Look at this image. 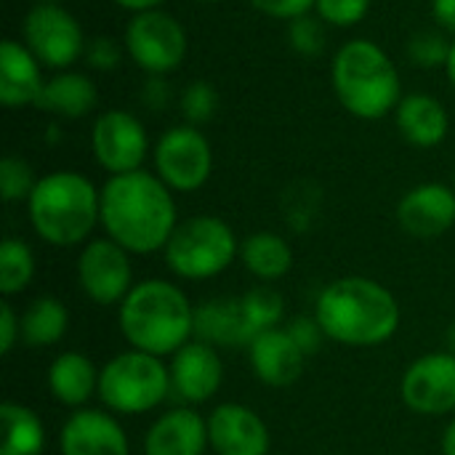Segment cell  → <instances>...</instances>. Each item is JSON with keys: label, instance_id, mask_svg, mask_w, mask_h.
Masks as SVG:
<instances>
[{"label": "cell", "instance_id": "44dd1931", "mask_svg": "<svg viewBox=\"0 0 455 455\" xmlns=\"http://www.w3.org/2000/svg\"><path fill=\"white\" fill-rule=\"evenodd\" d=\"M400 136L419 149H435L448 139L451 117L445 104L432 93H405L395 109Z\"/></svg>", "mask_w": 455, "mask_h": 455}, {"label": "cell", "instance_id": "277c9868", "mask_svg": "<svg viewBox=\"0 0 455 455\" xmlns=\"http://www.w3.org/2000/svg\"><path fill=\"white\" fill-rule=\"evenodd\" d=\"M331 85L339 104L357 120H381L395 115L405 96L392 56L368 37L347 40L333 53Z\"/></svg>", "mask_w": 455, "mask_h": 455}, {"label": "cell", "instance_id": "30bf717a", "mask_svg": "<svg viewBox=\"0 0 455 455\" xmlns=\"http://www.w3.org/2000/svg\"><path fill=\"white\" fill-rule=\"evenodd\" d=\"M155 173L173 192H197L213 173V147L208 136L189 123L168 128L152 149Z\"/></svg>", "mask_w": 455, "mask_h": 455}, {"label": "cell", "instance_id": "cb8c5ba5", "mask_svg": "<svg viewBox=\"0 0 455 455\" xmlns=\"http://www.w3.org/2000/svg\"><path fill=\"white\" fill-rule=\"evenodd\" d=\"M195 336L211 347H248L253 339L240 299H211L195 307Z\"/></svg>", "mask_w": 455, "mask_h": 455}, {"label": "cell", "instance_id": "d590c367", "mask_svg": "<svg viewBox=\"0 0 455 455\" xmlns=\"http://www.w3.org/2000/svg\"><path fill=\"white\" fill-rule=\"evenodd\" d=\"M248 3L259 13L269 19H283V21H293L315 11V0H248Z\"/></svg>", "mask_w": 455, "mask_h": 455}, {"label": "cell", "instance_id": "6da1fadb", "mask_svg": "<svg viewBox=\"0 0 455 455\" xmlns=\"http://www.w3.org/2000/svg\"><path fill=\"white\" fill-rule=\"evenodd\" d=\"M101 227L128 253L147 256L165 251L179 227L173 189L144 168L109 176L101 187Z\"/></svg>", "mask_w": 455, "mask_h": 455}, {"label": "cell", "instance_id": "1f68e13d", "mask_svg": "<svg viewBox=\"0 0 455 455\" xmlns=\"http://www.w3.org/2000/svg\"><path fill=\"white\" fill-rule=\"evenodd\" d=\"M328 24L312 11L307 16H299L293 21H288V45L299 53V56H320L325 51V40H328Z\"/></svg>", "mask_w": 455, "mask_h": 455}, {"label": "cell", "instance_id": "f35d334b", "mask_svg": "<svg viewBox=\"0 0 455 455\" xmlns=\"http://www.w3.org/2000/svg\"><path fill=\"white\" fill-rule=\"evenodd\" d=\"M141 99H144L147 107L163 109V104H168V99H171V91H168L165 77H147V83L141 88Z\"/></svg>", "mask_w": 455, "mask_h": 455}, {"label": "cell", "instance_id": "3957f363", "mask_svg": "<svg viewBox=\"0 0 455 455\" xmlns=\"http://www.w3.org/2000/svg\"><path fill=\"white\" fill-rule=\"evenodd\" d=\"M117 325L131 349L173 357L195 333V307L187 293L168 280H141L117 309Z\"/></svg>", "mask_w": 455, "mask_h": 455}, {"label": "cell", "instance_id": "e0dca14e", "mask_svg": "<svg viewBox=\"0 0 455 455\" xmlns=\"http://www.w3.org/2000/svg\"><path fill=\"white\" fill-rule=\"evenodd\" d=\"M221 379V357L205 341H189L171 357V384L184 403H208L219 392Z\"/></svg>", "mask_w": 455, "mask_h": 455}, {"label": "cell", "instance_id": "b9f144b4", "mask_svg": "<svg viewBox=\"0 0 455 455\" xmlns=\"http://www.w3.org/2000/svg\"><path fill=\"white\" fill-rule=\"evenodd\" d=\"M443 455H455V419L443 435Z\"/></svg>", "mask_w": 455, "mask_h": 455}, {"label": "cell", "instance_id": "4fadbf2b", "mask_svg": "<svg viewBox=\"0 0 455 455\" xmlns=\"http://www.w3.org/2000/svg\"><path fill=\"white\" fill-rule=\"evenodd\" d=\"M403 403L419 416H445L455 411V355L432 352L419 357L403 376Z\"/></svg>", "mask_w": 455, "mask_h": 455}, {"label": "cell", "instance_id": "5b68a950", "mask_svg": "<svg viewBox=\"0 0 455 455\" xmlns=\"http://www.w3.org/2000/svg\"><path fill=\"white\" fill-rule=\"evenodd\" d=\"M27 213L43 243L75 248L101 224V189L77 171H53L37 179L27 200Z\"/></svg>", "mask_w": 455, "mask_h": 455}, {"label": "cell", "instance_id": "7402d4cb", "mask_svg": "<svg viewBox=\"0 0 455 455\" xmlns=\"http://www.w3.org/2000/svg\"><path fill=\"white\" fill-rule=\"evenodd\" d=\"M51 397L67 408L80 411L93 395H99V371L80 352H61L48 368Z\"/></svg>", "mask_w": 455, "mask_h": 455}, {"label": "cell", "instance_id": "ac0fdd59", "mask_svg": "<svg viewBox=\"0 0 455 455\" xmlns=\"http://www.w3.org/2000/svg\"><path fill=\"white\" fill-rule=\"evenodd\" d=\"M248 360L261 384L283 389L301 379L307 355L293 341L288 328H272L253 336L248 344Z\"/></svg>", "mask_w": 455, "mask_h": 455}, {"label": "cell", "instance_id": "d6986e66", "mask_svg": "<svg viewBox=\"0 0 455 455\" xmlns=\"http://www.w3.org/2000/svg\"><path fill=\"white\" fill-rule=\"evenodd\" d=\"M43 69L45 67L21 40L5 37L0 43V104L5 109L37 107L48 83Z\"/></svg>", "mask_w": 455, "mask_h": 455}, {"label": "cell", "instance_id": "74e56055", "mask_svg": "<svg viewBox=\"0 0 455 455\" xmlns=\"http://www.w3.org/2000/svg\"><path fill=\"white\" fill-rule=\"evenodd\" d=\"M21 339V317L13 312L8 301L0 304V352L11 355L13 344Z\"/></svg>", "mask_w": 455, "mask_h": 455}, {"label": "cell", "instance_id": "2e32d148", "mask_svg": "<svg viewBox=\"0 0 455 455\" xmlns=\"http://www.w3.org/2000/svg\"><path fill=\"white\" fill-rule=\"evenodd\" d=\"M61 455H131L128 435L104 411L80 408L59 432Z\"/></svg>", "mask_w": 455, "mask_h": 455}, {"label": "cell", "instance_id": "ffe728a7", "mask_svg": "<svg viewBox=\"0 0 455 455\" xmlns=\"http://www.w3.org/2000/svg\"><path fill=\"white\" fill-rule=\"evenodd\" d=\"M208 445V419L189 408H176L149 427L144 455H203Z\"/></svg>", "mask_w": 455, "mask_h": 455}, {"label": "cell", "instance_id": "8fae6325", "mask_svg": "<svg viewBox=\"0 0 455 455\" xmlns=\"http://www.w3.org/2000/svg\"><path fill=\"white\" fill-rule=\"evenodd\" d=\"M91 149L96 163L109 173H133L144 168L149 136L144 123L128 109H107L91 128Z\"/></svg>", "mask_w": 455, "mask_h": 455}, {"label": "cell", "instance_id": "484cf974", "mask_svg": "<svg viewBox=\"0 0 455 455\" xmlns=\"http://www.w3.org/2000/svg\"><path fill=\"white\" fill-rule=\"evenodd\" d=\"M3 445L0 455H40L45 448V427L40 416L19 403H3Z\"/></svg>", "mask_w": 455, "mask_h": 455}, {"label": "cell", "instance_id": "ab89813d", "mask_svg": "<svg viewBox=\"0 0 455 455\" xmlns=\"http://www.w3.org/2000/svg\"><path fill=\"white\" fill-rule=\"evenodd\" d=\"M432 16L443 32L455 35V0H432Z\"/></svg>", "mask_w": 455, "mask_h": 455}, {"label": "cell", "instance_id": "9a60e30c", "mask_svg": "<svg viewBox=\"0 0 455 455\" xmlns=\"http://www.w3.org/2000/svg\"><path fill=\"white\" fill-rule=\"evenodd\" d=\"M208 443L216 455H269V429L253 408L224 403L208 416Z\"/></svg>", "mask_w": 455, "mask_h": 455}, {"label": "cell", "instance_id": "4316f807", "mask_svg": "<svg viewBox=\"0 0 455 455\" xmlns=\"http://www.w3.org/2000/svg\"><path fill=\"white\" fill-rule=\"evenodd\" d=\"M69 325L67 307L53 296H37L21 315V341L27 347H53Z\"/></svg>", "mask_w": 455, "mask_h": 455}, {"label": "cell", "instance_id": "5bb4252c", "mask_svg": "<svg viewBox=\"0 0 455 455\" xmlns=\"http://www.w3.org/2000/svg\"><path fill=\"white\" fill-rule=\"evenodd\" d=\"M397 224L419 240L445 235L455 224V189L443 181H427L408 189L397 203Z\"/></svg>", "mask_w": 455, "mask_h": 455}, {"label": "cell", "instance_id": "7a4b0ae2", "mask_svg": "<svg viewBox=\"0 0 455 455\" xmlns=\"http://www.w3.org/2000/svg\"><path fill=\"white\" fill-rule=\"evenodd\" d=\"M400 304L392 291L371 277H341L323 288L315 320L323 333L344 347L387 344L400 328Z\"/></svg>", "mask_w": 455, "mask_h": 455}, {"label": "cell", "instance_id": "8d00e7d4", "mask_svg": "<svg viewBox=\"0 0 455 455\" xmlns=\"http://www.w3.org/2000/svg\"><path fill=\"white\" fill-rule=\"evenodd\" d=\"M288 333L293 336V341L301 347V352L309 357L323 347V339H328L320 328V323L315 317H296L288 323Z\"/></svg>", "mask_w": 455, "mask_h": 455}, {"label": "cell", "instance_id": "83f0119b", "mask_svg": "<svg viewBox=\"0 0 455 455\" xmlns=\"http://www.w3.org/2000/svg\"><path fill=\"white\" fill-rule=\"evenodd\" d=\"M35 277L32 248L19 237H5L0 243V293L5 299L21 293Z\"/></svg>", "mask_w": 455, "mask_h": 455}, {"label": "cell", "instance_id": "bcb514c9", "mask_svg": "<svg viewBox=\"0 0 455 455\" xmlns=\"http://www.w3.org/2000/svg\"><path fill=\"white\" fill-rule=\"evenodd\" d=\"M37 3H61V0H37Z\"/></svg>", "mask_w": 455, "mask_h": 455}, {"label": "cell", "instance_id": "f6af8a7d", "mask_svg": "<svg viewBox=\"0 0 455 455\" xmlns=\"http://www.w3.org/2000/svg\"><path fill=\"white\" fill-rule=\"evenodd\" d=\"M197 3H224V0H197Z\"/></svg>", "mask_w": 455, "mask_h": 455}, {"label": "cell", "instance_id": "8992f818", "mask_svg": "<svg viewBox=\"0 0 455 455\" xmlns=\"http://www.w3.org/2000/svg\"><path fill=\"white\" fill-rule=\"evenodd\" d=\"M171 368L163 365V357L139 349L115 355L99 371V400L112 413H149L171 395Z\"/></svg>", "mask_w": 455, "mask_h": 455}, {"label": "cell", "instance_id": "7dc6e473", "mask_svg": "<svg viewBox=\"0 0 455 455\" xmlns=\"http://www.w3.org/2000/svg\"><path fill=\"white\" fill-rule=\"evenodd\" d=\"M453 189H455V171H453Z\"/></svg>", "mask_w": 455, "mask_h": 455}, {"label": "cell", "instance_id": "603a6c76", "mask_svg": "<svg viewBox=\"0 0 455 455\" xmlns=\"http://www.w3.org/2000/svg\"><path fill=\"white\" fill-rule=\"evenodd\" d=\"M96 101H99V91L93 80L85 72L64 69L45 83L37 109L64 120H80L96 109Z\"/></svg>", "mask_w": 455, "mask_h": 455}, {"label": "cell", "instance_id": "ba28073f", "mask_svg": "<svg viewBox=\"0 0 455 455\" xmlns=\"http://www.w3.org/2000/svg\"><path fill=\"white\" fill-rule=\"evenodd\" d=\"M123 45L147 77H165L187 59L189 40L184 24L173 13L157 8L131 16L123 32Z\"/></svg>", "mask_w": 455, "mask_h": 455}, {"label": "cell", "instance_id": "f1b7e54d", "mask_svg": "<svg viewBox=\"0 0 455 455\" xmlns=\"http://www.w3.org/2000/svg\"><path fill=\"white\" fill-rule=\"evenodd\" d=\"M240 307H243V317H245V325H248L251 336L280 328V320H283V312H285L283 296L275 288H267V285L251 288L245 296H240Z\"/></svg>", "mask_w": 455, "mask_h": 455}, {"label": "cell", "instance_id": "c3c4849f", "mask_svg": "<svg viewBox=\"0 0 455 455\" xmlns=\"http://www.w3.org/2000/svg\"><path fill=\"white\" fill-rule=\"evenodd\" d=\"M269 455H272V453H269Z\"/></svg>", "mask_w": 455, "mask_h": 455}, {"label": "cell", "instance_id": "60d3db41", "mask_svg": "<svg viewBox=\"0 0 455 455\" xmlns=\"http://www.w3.org/2000/svg\"><path fill=\"white\" fill-rule=\"evenodd\" d=\"M112 3L133 16V13H144V11H157V8H163L168 0H112Z\"/></svg>", "mask_w": 455, "mask_h": 455}, {"label": "cell", "instance_id": "9c48e42d", "mask_svg": "<svg viewBox=\"0 0 455 455\" xmlns=\"http://www.w3.org/2000/svg\"><path fill=\"white\" fill-rule=\"evenodd\" d=\"M21 43L45 69H72L85 56V32L61 3H35L21 24Z\"/></svg>", "mask_w": 455, "mask_h": 455}, {"label": "cell", "instance_id": "7bdbcfd3", "mask_svg": "<svg viewBox=\"0 0 455 455\" xmlns=\"http://www.w3.org/2000/svg\"><path fill=\"white\" fill-rule=\"evenodd\" d=\"M445 72H448L451 85L455 88V40H453V45H451V56H448V64H445Z\"/></svg>", "mask_w": 455, "mask_h": 455}, {"label": "cell", "instance_id": "ee69618b", "mask_svg": "<svg viewBox=\"0 0 455 455\" xmlns=\"http://www.w3.org/2000/svg\"><path fill=\"white\" fill-rule=\"evenodd\" d=\"M448 347H451V352L455 355V325L448 331Z\"/></svg>", "mask_w": 455, "mask_h": 455}, {"label": "cell", "instance_id": "7c38bea8", "mask_svg": "<svg viewBox=\"0 0 455 455\" xmlns=\"http://www.w3.org/2000/svg\"><path fill=\"white\" fill-rule=\"evenodd\" d=\"M77 285L99 307H120L133 288L131 253L109 237L83 245L77 256Z\"/></svg>", "mask_w": 455, "mask_h": 455}, {"label": "cell", "instance_id": "4dcf8cb0", "mask_svg": "<svg viewBox=\"0 0 455 455\" xmlns=\"http://www.w3.org/2000/svg\"><path fill=\"white\" fill-rule=\"evenodd\" d=\"M453 40L443 29H421L408 40V59L421 69H437L448 64Z\"/></svg>", "mask_w": 455, "mask_h": 455}, {"label": "cell", "instance_id": "836d02e7", "mask_svg": "<svg viewBox=\"0 0 455 455\" xmlns=\"http://www.w3.org/2000/svg\"><path fill=\"white\" fill-rule=\"evenodd\" d=\"M373 0H315V13L336 29H352L357 27L368 11H371Z\"/></svg>", "mask_w": 455, "mask_h": 455}, {"label": "cell", "instance_id": "52a82bcc", "mask_svg": "<svg viewBox=\"0 0 455 455\" xmlns=\"http://www.w3.org/2000/svg\"><path fill=\"white\" fill-rule=\"evenodd\" d=\"M163 253L176 277L211 280L227 272L235 256H240V243L224 219L203 213L179 221Z\"/></svg>", "mask_w": 455, "mask_h": 455}, {"label": "cell", "instance_id": "d6a6232c", "mask_svg": "<svg viewBox=\"0 0 455 455\" xmlns=\"http://www.w3.org/2000/svg\"><path fill=\"white\" fill-rule=\"evenodd\" d=\"M37 184V176L32 173L29 163L16 155H5L0 160V195L5 203H27L32 189Z\"/></svg>", "mask_w": 455, "mask_h": 455}, {"label": "cell", "instance_id": "f546056e", "mask_svg": "<svg viewBox=\"0 0 455 455\" xmlns=\"http://www.w3.org/2000/svg\"><path fill=\"white\" fill-rule=\"evenodd\" d=\"M179 109L184 123L189 125H205L216 117L219 112V91L208 80H192L181 96H179Z\"/></svg>", "mask_w": 455, "mask_h": 455}, {"label": "cell", "instance_id": "d4e9b609", "mask_svg": "<svg viewBox=\"0 0 455 455\" xmlns=\"http://www.w3.org/2000/svg\"><path fill=\"white\" fill-rule=\"evenodd\" d=\"M240 259L245 269L264 283L285 277L293 267V251L288 240L275 232H256L245 237L240 243Z\"/></svg>", "mask_w": 455, "mask_h": 455}, {"label": "cell", "instance_id": "e575fe53", "mask_svg": "<svg viewBox=\"0 0 455 455\" xmlns=\"http://www.w3.org/2000/svg\"><path fill=\"white\" fill-rule=\"evenodd\" d=\"M123 51H125V45H120L115 37H104V35H99V37H91L88 40V45H85V64L91 67V69H99V72H112V69H117V64L123 61Z\"/></svg>", "mask_w": 455, "mask_h": 455}]
</instances>
